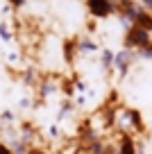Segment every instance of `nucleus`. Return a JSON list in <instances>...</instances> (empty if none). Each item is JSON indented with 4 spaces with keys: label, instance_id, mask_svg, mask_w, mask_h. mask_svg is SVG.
<instances>
[{
    "label": "nucleus",
    "instance_id": "obj_1",
    "mask_svg": "<svg viewBox=\"0 0 152 154\" xmlns=\"http://www.w3.org/2000/svg\"><path fill=\"white\" fill-rule=\"evenodd\" d=\"M125 48L127 50H147L150 48V43H152V36H150V32H145V29H141V27H136V25H132V27L125 32Z\"/></svg>",
    "mask_w": 152,
    "mask_h": 154
},
{
    "label": "nucleus",
    "instance_id": "obj_2",
    "mask_svg": "<svg viewBox=\"0 0 152 154\" xmlns=\"http://www.w3.org/2000/svg\"><path fill=\"white\" fill-rule=\"evenodd\" d=\"M86 7H89L91 16H95V18H107L114 11L111 0H86Z\"/></svg>",
    "mask_w": 152,
    "mask_h": 154
},
{
    "label": "nucleus",
    "instance_id": "obj_3",
    "mask_svg": "<svg viewBox=\"0 0 152 154\" xmlns=\"http://www.w3.org/2000/svg\"><path fill=\"white\" fill-rule=\"evenodd\" d=\"M116 154H136V138L127 131H120L116 140Z\"/></svg>",
    "mask_w": 152,
    "mask_h": 154
},
{
    "label": "nucleus",
    "instance_id": "obj_4",
    "mask_svg": "<svg viewBox=\"0 0 152 154\" xmlns=\"http://www.w3.org/2000/svg\"><path fill=\"white\" fill-rule=\"evenodd\" d=\"M0 118H2V122H7V125H9V122H14V120H16V116L11 113V111H2V116H0Z\"/></svg>",
    "mask_w": 152,
    "mask_h": 154
},
{
    "label": "nucleus",
    "instance_id": "obj_5",
    "mask_svg": "<svg viewBox=\"0 0 152 154\" xmlns=\"http://www.w3.org/2000/svg\"><path fill=\"white\" fill-rule=\"evenodd\" d=\"M9 2H11V5H23L25 0H9Z\"/></svg>",
    "mask_w": 152,
    "mask_h": 154
}]
</instances>
